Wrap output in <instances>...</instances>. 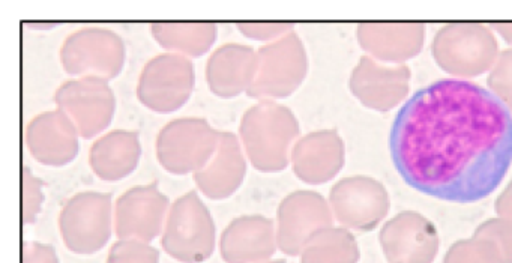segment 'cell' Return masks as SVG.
Returning a JSON list of instances; mask_svg holds the SVG:
<instances>
[{
  "label": "cell",
  "mask_w": 512,
  "mask_h": 263,
  "mask_svg": "<svg viewBox=\"0 0 512 263\" xmlns=\"http://www.w3.org/2000/svg\"><path fill=\"white\" fill-rule=\"evenodd\" d=\"M392 161L419 193L475 203L497 190L512 164V115L488 89L446 79L416 92L389 137Z\"/></svg>",
  "instance_id": "6da1fadb"
},
{
  "label": "cell",
  "mask_w": 512,
  "mask_h": 263,
  "mask_svg": "<svg viewBox=\"0 0 512 263\" xmlns=\"http://www.w3.org/2000/svg\"><path fill=\"white\" fill-rule=\"evenodd\" d=\"M239 134L254 169L262 173H278L289 166L301 127L289 107L263 100L245 112Z\"/></svg>",
  "instance_id": "7a4b0ae2"
},
{
  "label": "cell",
  "mask_w": 512,
  "mask_h": 263,
  "mask_svg": "<svg viewBox=\"0 0 512 263\" xmlns=\"http://www.w3.org/2000/svg\"><path fill=\"white\" fill-rule=\"evenodd\" d=\"M499 55V43L490 26L475 23L443 26L433 41L436 64L460 80L493 70Z\"/></svg>",
  "instance_id": "3957f363"
},
{
  "label": "cell",
  "mask_w": 512,
  "mask_h": 263,
  "mask_svg": "<svg viewBox=\"0 0 512 263\" xmlns=\"http://www.w3.org/2000/svg\"><path fill=\"white\" fill-rule=\"evenodd\" d=\"M217 227L197 191H188L170 206L161 235L163 250L181 263H203L214 254Z\"/></svg>",
  "instance_id": "277c9868"
},
{
  "label": "cell",
  "mask_w": 512,
  "mask_h": 263,
  "mask_svg": "<svg viewBox=\"0 0 512 263\" xmlns=\"http://www.w3.org/2000/svg\"><path fill=\"white\" fill-rule=\"evenodd\" d=\"M65 247L74 254L98 253L112 238L115 227L112 194L82 191L74 194L58 218Z\"/></svg>",
  "instance_id": "5b68a950"
},
{
  "label": "cell",
  "mask_w": 512,
  "mask_h": 263,
  "mask_svg": "<svg viewBox=\"0 0 512 263\" xmlns=\"http://www.w3.org/2000/svg\"><path fill=\"white\" fill-rule=\"evenodd\" d=\"M220 143L206 119L181 118L161 128L157 137V158L161 167L172 175L184 176L205 169Z\"/></svg>",
  "instance_id": "8992f818"
},
{
  "label": "cell",
  "mask_w": 512,
  "mask_h": 263,
  "mask_svg": "<svg viewBox=\"0 0 512 263\" xmlns=\"http://www.w3.org/2000/svg\"><path fill=\"white\" fill-rule=\"evenodd\" d=\"M259 70L248 97L254 100H281L298 91L308 74V56L295 31L260 47Z\"/></svg>",
  "instance_id": "52a82bcc"
},
{
  "label": "cell",
  "mask_w": 512,
  "mask_h": 263,
  "mask_svg": "<svg viewBox=\"0 0 512 263\" xmlns=\"http://www.w3.org/2000/svg\"><path fill=\"white\" fill-rule=\"evenodd\" d=\"M196 88V67L187 56L163 53L140 73L137 98L146 109L161 115L178 112Z\"/></svg>",
  "instance_id": "ba28073f"
},
{
  "label": "cell",
  "mask_w": 512,
  "mask_h": 263,
  "mask_svg": "<svg viewBox=\"0 0 512 263\" xmlns=\"http://www.w3.org/2000/svg\"><path fill=\"white\" fill-rule=\"evenodd\" d=\"M61 62L68 76L97 77L109 82L124 70V41L110 29L83 28L65 40Z\"/></svg>",
  "instance_id": "9c48e42d"
},
{
  "label": "cell",
  "mask_w": 512,
  "mask_h": 263,
  "mask_svg": "<svg viewBox=\"0 0 512 263\" xmlns=\"http://www.w3.org/2000/svg\"><path fill=\"white\" fill-rule=\"evenodd\" d=\"M55 103L70 116L85 140L106 131L116 110L115 92L106 80L97 77L68 80L56 91Z\"/></svg>",
  "instance_id": "30bf717a"
},
{
  "label": "cell",
  "mask_w": 512,
  "mask_h": 263,
  "mask_svg": "<svg viewBox=\"0 0 512 263\" xmlns=\"http://www.w3.org/2000/svg\"><path fill=\"white\" fill-rule=\"evenodd\" d=\"M328 200L310 190H296L281 200L277 212L278 250L287 256H301L307 242L319 230L334 226Z\"/></svg>",
  "instance_id": "8fae6325"
},
{
  "label": "cell",
  "mask_w": 512,
  "mask_h": 263,
  "mask_svg": "<svg viewBox=\"0 0 512 263\" xmlns=\"http://www.w3.org/2000/svg\"><path fill=\"white\" fill-rule=\"evenodd\" d=\"M329 205L341 227L356 232L376 229L391 208L386 188L368 176L341 179L329 193Z\"/></svg>",
  "instance_id": "7c38bea8"
},
{
  "label": "cell",
  "mask_w": 512,
  "mask_h": 263,
  "mask_svg": "<svg viewBox=\"0 0 512 263\" xmlns=\"http://www.w3.org/2000/svg\"><path fill=\"white\" fill-rule=\"evenodd\" d=\"M169 205V197L161 193L158 181L130 188L115 203L116 236L151 244L163 235Z\"/></svg>",
  "instance_id": "4fadbf2b"
},
{
  "label": "cell",
  "mask_w": 512,
  "mask_h": 263,
  "mask_svg": "<svg viewBox=\"0 0 512 263\" xmlns=\"http://www.w3.org/2000/svg\"><path fill=\"white\" fill-rule=\"evenodd\" d=\"M380 245L388 263H433L440 238L424 215L404 211L382 227Z\"/></svg>",
  "instance_id": "5bb4252c"
},
{
  "label": "cell",
  "mask_w": 512,
  "mask_h": 263,
  "mask_svg": "<svg viewBox=\"0 0 512 263\" xmlns=\"http://www.w3.org/2000/svg\"><path fill=\"white\" fill-rule=\"evenodd\" d=\"M412 73L407 65L386 67L371 56H362L350 76V91L367 109L389 110L409 95Z\"/></svg>",
  "instance_id": "9a60e30c"
},
{
  "label": "cell",
  "mask_w": 512,
  "mask_h": 263,
  "mask_svg": "<svg viewBox=\"0 0 512 263\" xmlns=\"http://www.w3.org/2000/svg\"><path fill=\"white\" fill-rule=\"evenodd\" d=\"M79 130L67 113L50 110L35 116L26 128V146L32 157L49 167H64L79 155Z\"/></svg>",
  "instance_id": "2e32d148"
},
{
  "label": "cell",
  "mask_w": 512,
  "mask_h": 263,
  "mask_svg": "<svg viewBox=\"0 0 512 263\" xmlns=\"http://www.w3.org/2000/svg\"><path fill=\"white\" fill-rule=\"evenodd\" d=\"M290 163L295 175L305 184H326L343 169L346 146L337 131H313L295 143Z\"/></svg>",
  "instance_id": "e0dca14e"
},
{
  "label": "cell",
  "mask_w": 512,
  "mask_h": 263,
  "mask_svg": "<svg viewBox=\"0 0 512 263\" xmlns=\"http://www.w3.org/2000/svg\"><path fill=\"white\" fill-rule=\"evenodd\" d=\"M277 229L265 215H241L221 233L220 254L226 263H265L277 251Z\"/></svg>",
  "instance_id": "ac0fdd59"
},
{
  "label": "cell",
  "mask_w": 512,
  "mask_h": 263,
  "mask_svg": "<svg viewBox=\"0 0 512 263\" xmlns=\"http://www.w3.org/2000/svg\"><path fill=\"white\" fill-rule=\"evenodd\" d=\"M259 56L251 47L230 43L218 47L206 64V82L212 94L232 100L247 94L256 80Z\"/></svg>",
  "instance_id": "d6986e66"
},
{
  "label": "cell",
  "mask_w": 512,
  "mask_h": 263,
  "mask_svg": "<svg viewBox=\"0 0 512 263\" xmlns=\"http://www.w3.org/2000/svg\"><path fill=\"white\" fill-rule=\"evenodd\" d=\"M247 160L238 137L229 131H220V143L211 163L194 173L197 188L211 200L232 197L244 184Z\"/></svg>",
  "instance_id": "ffe728a7"
},
{
  "label": "cell",
  "mask_w": 512,
  "mask_h": 263,
  "mask_svg": "<svg viewBox=\"0 0 512 263\" xmlns=\"http://www.w3.org/2000/svg\"><path fill=\"white\" fill-rule=\"evenodd\" d=\"M424 25H359L358 43L377 62L404 65L422 52Z\"/></svg>",
  "instance_id": "44dd1931"
},
{
  "label": "cell",
  "mask_w": 512,
  "mask_h": 263,
  "mask_svg": "<svg viewBox=\"0 0 512 263\" xmlns=\"http://www.w3.org/2000/svg\"><path fill=\"white\" fill-rule=\"evenodd\" d=\"M142 145L137 131L115 130L104 134L89 149L92 172L106 182H118L139 166Z\"/></svg>",
  "instance_id": "7402d4cb"
},
{
  "label": "cell",
  "mask_w": 512,
  "mask_h": 263,
  "mask_svg": "<svg viewBox=\"0 0 512 263\" xmlns=\"http://www.w3.org/2000/svg\"><path fill=\"white\" fill-rule=\"evenodd\" d=\"M151 32L167 53L200 58L214 46L218 29L214 23H167L151 26Z\"/></svg>",
  "instance_id": "603a6c76"
},
{
  "label": "cell",
  "mask_w": 512,
  "mask_h": 263,
  "mask_svg": "<svg viewBox=\"0 0 512 263\" xmlns=\"http://www.w3.org/2000/svg\"><path fill=\"white\" fill-rule=\"evenodd\" d=\"M359 245L346 227H326L307 242L301 263H358Z\"/></svg>",
  "instance_id": "cb8c5ba5"
},
{
  "label": "cell",
  "mask_w": 512,
  "mask_h": 263,
  "mask_svg": "<svg viewBox=\"0 0 512 263\" xmlns=\"http://www.w3.org/2000/svg\"><path fill=\"white\" fill-rule=\"evenodd\" d=\"M443 263H503V259L494 242L472 238L455 242Z\"/></svg>",
  "instance_id": "d4e9b609"
},
{
  "label": "cell",
  "mask_w": 512,
  "mask_h": 263,
  "mask_svg": "<svg viewBox=\"0 0 512 263\" xmlns=\"http://www.w3.org/2000/svg\"><path fill=\"white\" fill-rule=\"evenodd\" d=\"M107 263H160V251L139 239H119L110 248Z\"/></svg>",
  "instance_id": "484cf974"
},
{
  "label": "cell",
  "mask_w": 512,
  "mask_h": 263,
  "mask_svg": "<svg viewBox=\"0 0 512 263\" xmlns=\"http://www.w3.org/2000/svg\"><path fill=\"white\" fill-rule=\"evenodd\" d=\"M44 181L34 176L28 166L22 169V223L34 224L43 208Z\"/></svg>",
  "instance_id": "4316f807"
},
{
  "label": "cell",
  "mask_w": 512,
  "mask_h": 263,
  "mask_svg": "<svg viewBox=\"0 0 512 263\" xmlns=\"http://www.w3.org/2000/svg\"><path fill=\"white\" fill-rule=\"evenodd\" d=\"M488 91L493 92L512 115V49L500 53L488 76Z\"/></svg>",
  "instance_id": "83f0119b"
},
{
  "label": "cell",
  "mask_w": 512,
  "mask_h": 263,
  "mask_svg": "<svg viewBox=\"0 0 512 263\" xmlns=\"http://www.w3.org/2000/svg\"><path fill=\"white\" fill-rule=\"evenodd\" d=\"M473 238L494 242L502 254L503 263H512V220L509 218L499 217L485 221L473 233Z\"/></svg>",
  "instance_id": "f1b7e54d"
},
{
  "label": "cell",
  "mask_w": 512,
  "mask_h": 263,
  "mask_svg": "<svg viewBox=\"0 0 512 263\" xmlns=\"http://www.w3.org/2000/svg\"><path fill=\"white\" fill-rule=\"evenodd\" d=\"M295 26L286 25V23H245V25H238V31L241 32L244 37L250 38V40L256 41H274L280 40V38L286 37L287 34L293 32Z\"/></svg>",
  "instance_id": "f546056e"
},
{
  "label": "cell",
  "mask_w": 512,
  "mask_h": 263,
  "mask_svg": "<svg viewBox=\"0 0 512 263\" xmlns=\"http://www.w3.org/2000/svg\"><path fill=\"white\" fill-rule=\"evenodd\" d=\"M22 263H61L55 247L43 242L26 241L22 245Z\"/></svg>",
  "instance_id": "4dcf8cb0"
},
{
  "label": "cell",
  "mask_w": 512,
  "mask_h": 263,
  "mask_svg": "<svg viewBox=\"0 0 512 263\" xmlns=\"http://www.w3.org/2000/svg\"><path fill=\"white\" fill-rule=\"evenodd\" d=\"M496 212L499 214V217L512 220V179L508 187L503 190V193L497 199Z\"/></svg>",
  "instance_id": "1f68e13d"
},
{
  "label": "cell",
  "mask_w": 512,
  "mask_h": 263,
  "mask_svg": "<svg viewBox=\"0 0 512 263\" xmlns=\"http://www.w3.org/2000/svg\"><path fill=\"white\" fill-rule=\"evenodd\" d=\"M493 31L499 32L503 40L508 44H512V25H493L490 26Z\"/></svg>",
  "instance_id": "d6a6232c"
},
{
  "label": "cell",
  "mask_w": 512,
  "mask_h": 263,
  "mask_svg": "<svg viewBox=\"0 0 512 263\" xmlns=\"http://www.w3.org/2000/svg\"><path fill=\"white\" fill-rule=\"evenodd\" d=\"M265 263H287L284 259H277V260H269V262Z\"/></svg>",
  "instance_id": "836d02e7"
}]
</instances>
